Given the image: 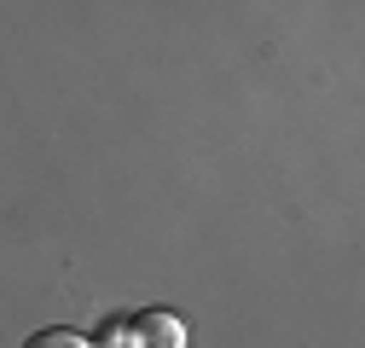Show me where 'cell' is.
Wrapping results in <instances>:
<instances>
[{
	"label": "cell",
	"mask_w": 365,
	"mask_h": 348,
	"mask_svg": "<svg viewBox=\"0 0 365 348\" xmlns=\"http://www.w3.org/2000/svg\"><path fill=\"white\" fill-rule=\"evenodd\" d=\"M133 348H186V325L168 308H151L133 319Z\"/></svg>",
	"instance_id": "6da1fadb"
},
{
	"label": "cell",
	"mask_w": 365,
	"mask_h": 348,
	"mask_svg": "<svg viewBox=\"0 0 365 348\" xmlns=\"http://www.w3.org/2000/svg\"><path fill=\"white\" fill-rule=\"evenodd\" d=\"M24 348H93V342H87L81 331H64V325H53V331H35Z\"/></svg>",
	"instance_id": "7a4b0ae2"
}]
</instances>
